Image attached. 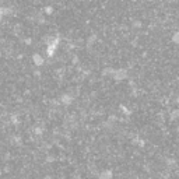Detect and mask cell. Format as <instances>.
Listing matches in <instances>:
<instances>
[{
	"instance_id": "1",
	"label": "cell",
	"mask_w": 179,
	"mask_h": 179,
	"mask_svg": "<svg viewBox=\"0 0 179 179\" xmlns=\"http://www.w3.org/2000/svg\"><path fill=\"white\" fill-rule=\"evenodd\" d=\"M111 77L114 78V80H116V81H122V80L127 78V70H125V69L115 70L114 69V73H112V76H111Z\"/></svg>"
},
{
	"instance_id": "2",
	"label": "cell",
	"mask_w": 179,
	"mask_h": 179,
	"mask_svg": "<svg viewBox=\"0 0 179 179\" xmlns=\"http://www.w3.org/2000/svg\"><path fill=\"white\" fill-rule=\"evenodd\" d=\"M112 176H114L112 171H109V169H106V171H102L101 174L98 175V179H112Z\"/></svg>"
},
{
	"instance_id": "3",
	"label": "cell",
	"mask_w": 179,
	"mask_h": 179,
	"mask_svg": "<svg viewBox=\"0 0 179 179\" xmlns=\"http://www.w3.org/2000/svg\"><path fill=\"white\" fill-rule=\"evenodd\" d=\"M172 42H174V44H176V45H179V31L172 35Z\"/></svg>"
},
{
	"instance_id": "4",
	"label": "cell",
	"mask_w": 179,
	"mask_h": 179,
	"mask_svg": "<svg viewBox=\"0 0 179 179\" xmlns=\"http://www.w3.org/2000/svg\"><path fill=\"white\" fill-rule=\"evenodd\" d=\"M112 73H114V69H105L104 71H102L104 76H112Z\"/></svg>"
},
{
	"instance_id": "5",
	"label": "cell",
	"mask_w": 179,
	"mask_h": 179,
	"mask_svg": "<svg viewBox=\"0 0 179 179\" xmlns=\"http://www.w3.org/2000/svg\"><path fill=\"white\" fill-rule=\"evenodd\" d=\"M171 118L172 119H178L179 118V109H175L174 112L171 114Z\"/></svg>"
},
{
	"instance_id": "6",
	"label": "cell",
	"mask_w": 179,
	"mask_h": 179,
	"mask_svg": "<svg viewBox=\"0 0 179 179\" xmlns=\"http://www.w3.org/2000/svg\"><path fill=\"white\" fill-rule=\"evenodd\" d=\"M63 102H65V104H70V102H71V97L65 95V97H63Z\"/></svg>"
}]
</instances>
